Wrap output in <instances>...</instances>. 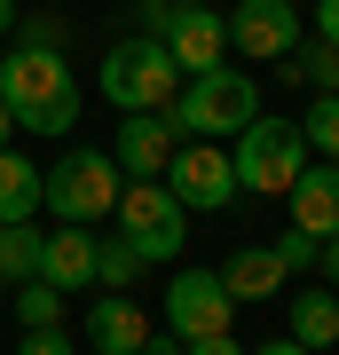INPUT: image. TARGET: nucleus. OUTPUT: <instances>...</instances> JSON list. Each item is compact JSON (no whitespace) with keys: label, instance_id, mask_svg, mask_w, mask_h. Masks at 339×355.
<instances>
[{"label":"nucleus","instance_id":"2f4dec72","mask_svg":"<svg viewBox=\"0 0 339 355\" xmlns=\"http://www.w3.org/2000/svg\"><path fill=\"white\" fill-rule=\"evenodd\" d=\"M16 16H24V8H16V0H0V32H16Z\"/></svg>","mask_w":339,"mask_h":355},{"label":"nucleus","instance_id":"dca6fc26","mask_svg":"<svg viewBox=\"0 0 339 355\" xmlns=\"http://www.w3.org/2000/svg\"><path fill=\"white\" fill-rule=\"evenodd\" d=\"M284 331H292L308 355H315V347H339V292H331V284L292 292V300H284Z\"/></svg>","mask_w":339,"mask_h":355},{"label":"nucleus","instance_id":"c85d7f7f","mask_svg":"<svg viewBox=\"0 0 339 355\" xmlns=\"http://www.w3.org/2000/svg\"><path fill=\"white\" fill-rule=\"evenodd\" d=\"M245 355H308V347H300V340L284 331V340H268V347H245Z\"/></svg>","mask_w":339,"mask_h":355},{"label":"nucleus","instance_id":"9b49d317","mask_svg":"<svg viewBox=\"0 0 339 355\" xmlns=\"http://www.w3.org/2000/svg\"><path fill=\"white\" fill-rule=\"evenodd\" d=\"M87 347L95 355H142L150 347V308H142L134 292H103L87 308Z\"/></svg>","mask_w":339,"mask_h":355},{"label":"nucleus","instance_id":"4468645a","mask_svg":"<svg viewBox=\"0 0 339 355\" xmlns=\"http://www.w3.org/2000/svg\"><path fill=\"white\" fill-rule=\"evenodd\" d=\"M40 284H55V292H87V284H95V229L63 221L55 237L40 245Z\"/></svg>","mask_w":339,"mask_h":355},{"label":"nucleus","instance_id":"aec40b11","mask_svg":"<svg viewBox=\"0 0 339 355\" xmlns=\"http://www.w3.org/2000/svg\"><path fill=\"white\" fill-rule=\"evenodd\" d=\"M16 316H24V331L63 324V292H55V284H40V277H24V284H16Z\"/></svg>","mask_w":339,"mask_h":355},{"label":"nucleus","instance_id":"c756f323","mask_svg":"<svg viewBox=\"0 0 339 355\" xmlns=\"http://www.w3.org/2000/svg\"><path fill=\"white\" fill-rule=\"evenodd\" d=\"M142 355H182V340H174V331H166V340H150V347H142Z\"/></svg>","mask_w":339,"mask_h":355},{"label":"nucleus","instance_id":"a878e982","mask_svg":"<svg viewBox=\"0 0 339 355\" xmlns=\"http://www.w3.org/2000/svg\"><path fill=\"white\" fill-rule=\"evenodd\" d=\"M308 8H315V40L339 48V0H308Z\"/></svg>","mask_w":339,"mask_h":355},{"label":"nucleus","instance_id":"f8f14e48","mask_svg":"<svg viewBox=\"0 0 339 355\" xmlns=\"http://www.w3.org/2000/svg\"><path fill=\"white\" fill-rule=\"evenodd\" d=\"M166 55L182 64V79L221 71V55H229V16H221V8H189L182 24L166 32Z\"/></svg>","mask_w":339,"mask_h":355},{"label":"nucleus","instance_id":"f03ea898","mask_svg":"<svg viewBox=\"0 0 339 355\" xmlns=\"http://www.w3.org/2000/svg\"><path fill=\"white\" fill-rule=\"evenodd\" d=\"M174 135L189 142H229V135H245V119H261V79L237 71V64H221V71H198V79H182V95H174Z\"/></svg>","mask_w":339,"mask_h":355},{"label":"nucleus","instance_id":"0eeeda50","mask_svg":"<svg viewBox=\"0 0 339 355\" xmlns=\"http://www.w3.org/2000/svg\"><path fill=\"white\" fill-rule=\"evenodd\" d=\"M166 331L174 340H221L229 324H237V300H229L221 268H174V284H166Z\"/></svg>","mask_w":339,"mask_h":355},{"label":"nucleus","instance_id":"9d476101","mask_svg":"<svg viewBox=\"0 0 339 355\" xmlns=\"http://www.w3.org/2000/svg\"><path fill=\"white\" fill-rule=\"evenodd\" d=\"M174 150H182V135H174L166 111H126V119H119V150H111V158H119L126 182H166Z\"/></svg>","mask_w":339,"mask_h":355},{"label":"nucleus","instance_id":"7c9ffc66","mask_svg":"<svg viewBox=\"0 0 339 355\" xmlns=\"http://www.w3.org/2000/svg\"><path fill=\"white\" fill-rule=\"evenodd\" d=\"M8 135H16V111H8V103H0V150H8Z\"/></svg>","mask_w":339,"mask_h":355},{"label":"nucleus","instance_id":"473e14b6","mask_svg":"<svg viewBox=\"0 0 339 355\" xmlns=\"http://www.w3.org/2000/svg\"><path fill=\"white\" fill-rule=\"evenodd\" d=\"M0 292H8V277H0Z\"/></svg>","mask_w":339,"mask_h":355},{"label":"nucleus","instance_id":"393cba45","mask_svg":"<svg viewBox=\"0 0 339 355\" xmlns=\"http://www.w3.org/2000/svg\"><path fill=\"white\" fill-rule=\"evenodd\" d=\"M315 245H324V237H308V229H284V237H277V261L300 277V268H315Z\"/></svg>","mask_w":339,"mask_h":355},{"label":"nucleus","instance_id":"f257e3e1","mask_svg":"<svg viewBox=\"0 0 339 355\" xmlns=\"http://www.w3.org/2000/svg\"><path fill=\"white\" fill-rule=\"evenodd\" d=\"M0 103L16 111V127L32 135H71L79 119V79L55 48H24V55H0Z\"/></svg>","mask_w":339,"mask_h":355},{"label":"nucleus","instance_id":"2eb2a0df","mask_svg":"<svg viewBox=\"0 0 339 355\" xmlns=\"http://www.w3.org/2000/svg\"><path fill=\"white\" fill-rule=\"evenodd\" d=\"M284 205H292V229L339 237V166H308V174L284 190Z\"/></svg>","mask_w":339,"mask_h":355},{"label":"nucleus","instance_id":"20e7f679","mask_svg":"<svg viewBox=\"0 0 339 355\" xmlns=\"http://www.w3.org/2000/svg\"><path fill=\"white\" fill-rule=\"evenodd\" d=\"M229 166H237V190L252 198H284L308 174V142L300 119H245V135H229Z\"/></svg>","mask_w":339,"mask_h":355},{"label":"nucleus","instance_id":"1a4fd4ad","mask_svg":"<svg viewBox=\"0 0 339 355\" xmlns=\"http://www.w3.org/2000/svg\"><path fill=\"white\" fill-rule=\"evenodd\" d=\"M229 48L261 55V64L300 55V8H292V0H237V8H229Z\"/></svg>","mask_w":339,"mask_h":355},{"label":"nucleus","instance_id":"4be33fe9","mask_svg":"<svg viewBox=\"0 0 339 355\" xmlns=\"http://www.w3.org/2000/svg\"><path fill=\"white\" fill-rule=\"evenodd\" d=\"M292 79H308L315 95H339V48H324V40H315L308 55H292Z\"/></svg>","mask_w":339,"mask_h":355},{"label":"nucleus","instance_id":"a211bd4d","mask_svg":"<svg viewBox=\"0 0 339 355\" xmlns=\"http://www.w3.org/2000/svg\"><path fill=\"white\" fill-rule=\"evenodd\" d=\"M40 245H48V237H40L32 221H0V277H8V284L40 277Z\"/></svg>","mask_w":339,"mask_h":355},{"label":"nucleus","instance_id":"6ab92c4d","mask_svg":"<svg viewBox=\"0 0 339 355\" xmlns=\"http://www.w3.org/2000/svg\"><path fill=\"white\" fill-rule=\"evenodd\" d=\"M300 142H308V150H324V158L339 166V95H315L308 111H300Z\"/></svg>","mask_w":339,"mask_h":355},{"label":"nucleus","instance_id":"6e6552de","mask_svg":"<svg viewBox=\"0 0 339 355\" xmlns=\"http://www.w3.org/2000/svg\"><path fill=\"white\" fill-rule=\"evenodd\" d=\"M166 190L182 198V214H229L237 205V166H229L221 142H182L174 166H166Z\"/></svg>","mask_w":339,"mask_h":355},{"label":"nucleus","instance_id":"7ed1b4c3","mask_svg":"<svg viewBox=\"0 0 339 355\" xmlns=\"http://www.w3.org/2000/svg\"><path fill=\"white\" fill-rule=\"evenodd\" d=\"M95 87L103 103H119V111H174V95H182V64L166 55V40H119L111 55H103V71H95Z\"/></svg>","mask_w":339,"mask_h":355},{"label":"nucleus","instance_id":"f3484780","mask_svg":"<svg viewBox=\"0 0 339 355\" xmlns=\"http://www.w3.org/2000/svg\"><path fill=\"white\" fill-rule=\"evenodd\" d=\"M40 198H48V174L24 150H0V221H32Z\"/></svg>","mask_w":339,"mask_h":355},{"label":"nucleus","instance_id":"412c9836","mask_svg":"<svg viewBox=\"0 0 339 355\" xmlns=\"http://www.w3.org/2000/svg\"><path fill=\"white\" fill-rule=\"evenodd\" d=\"M134 277H142L134 245H119V237H111V245H95V284H103V292H126Z\"/></svg>","mask_w":339,"mask_h":355},{"label":"nucleus","instance_id":"b1692460","mask_svg":"<svg viewBox=\"0 0 339 355\" xmlns=\"http://www.w3.org/2000/svg\"><path fill=\"white\" fill-rule=\"evenodd\" d=\"M16 355H79V340L63 324H40V331H24V340H16Z\"/></svg>","mask_w":339,"mask_h":355},{"label":"nucleus","instance_id":"bb28decb","mask_svg":"<svg viewBox=\"0 0 339 355\" xmlns=\"http://www.w3.org/2000/svg\"><path fill=\"white\" fill-rule=\"evenodd\" d=\"M182 355H245V347H237V340L221 331V340H182Z\"/></svg>","mask_w":339,"mask_h":355},{"label":"nucleus","instance_id":"72a5a7b5","mask_svg":"<svg viewBox=\"0 0 339 355\" xmlns=\"http://www.w3.org/2000/svg\"><path fill=\"white\" fill-rule=\"evenodd\" d=\"M292 8H300V0H292Z\"/></svg>","mask_w":339,"mask_h":355},{"label":"nucleus","instance_id":"423d86ee","mask_svg":"<svg viewBox=\"0 0 339 355\" xmlns=\"http://www.w3.org/2000/svg\"><path fill=\"white\" fill-rule=\"evenodd\" d=\"M119 190H126V174H119V158L111 150H71L63 166H48V214L55 221H79V229H95L103 214H119Z\"/></svg>","mask_w":339,"mask_h":355},{"label":"nucleus","instance_id":"ddd939ff","mask_svg":"<svg viewBox=\"0 0 339 355\" xmlns=\"http://www.w3.org/2000/svg\"><path fill=\"white\" fill-rule=\"evenodd\" d=\"M221 284H229L237 308H261V300H277V292L292 284V268L277 261V245H237V253L221 261Z\"/></svg>","mask_w":339,"mask_h":355},{"label":"nucleus","instance_id":"5701e85b","mask_svg":"<svg viewBox=\"0 0 339 355\" xmlns=\"http://www.w3.org/2000/svg\"><path fill=\"white\" fill-rule=\"evenodd\" d=\"M189 8H205V0H142V32H150V40H166Z\"/></svg>","mask_w":339,"mask_h":355},{"label":"nucleus","instance_id":"cd10ccee","mask_svg":"<svg viewBox=\"0 0 339 355\" xmlns=\"http://www.w3.org/2000/svg\"><path fill=\"white\" fill-rule=\"evenodd\" d=\"M315 268H324V284H339V237H324V245H315Z\"/></svg>","mask_w":339,"mask_h":355},{"label":"nucleus","instance_id":"39448f33","mask_svg":"<svg viewBox=\"0 0 339 355\" xmlns=\"http://www.w3.org/2000/svg\"><path fill=\"white\" fill-rule=\"evenodd\" d=\"M119 245H134V261H182L189 245V214L166 182H126L119 190Z\"/></svg>","mask_w":339,"mask_h":355}]
</instances>
